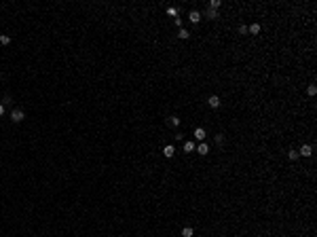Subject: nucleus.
I'll return each mask as SVG.
<instances>
[{
	"mask_svg": "<svg viewBox=\"0 0 317 237\" xmlns=\"http://www.w3.org/2000/svg\"><path fill=\"white\" fill-rule=\"evenodd\" d=\"M298 154H300V157H311V154H313V146H311V144H302L300 150H298Z\"/></svg>",
	"mask_w": 317,
	"mask_h": 237,
	"instance_id": "f03ea898",
	"label": "nucleus"
},
{
	"mask_svg": "<svg viewBox=\"0 0 317 237\" xmlns=\"http://www.w3.org/2000/svg\"><path fill=\"white\" fill-rule=\"evenodd\" d=\"M298 157H300V154H298V150H288V159H290V161H296Z\"/></svg>",
	"mask_w": 317,
	"mask_h": 237,
	"instance_id": "4468645a",
	"label": "nucleus"
},
{
	"mask_svg": "<svg viewBox=\"0 0 317 237\" xmlns=\"http://www.w3.org/2000/svg\"><path fill=\"white\" fill-rule=\"evenodd\" d=\"M0 74H2V72H0Z\"/></svg>",
	"mask_w": 317,
	"mask_h": 237,
	"instance_id": "5701e85b",
	"label": "nucleus"
},
{
	"mask_svg": "<svg viewBox=\"0 0 317 237\" xmlns=\"http://www.w3.org/2000/svg\"><path fill=\"white\" fill-rule=\"evenodd\" d=\"M201 17H203V15H201L199 11H190V13H188V19H190V24H199Z\"/></svg>",
	"mask_w": 317,
	"mask_h": 237,
	"instance_id": "7ed1b4c3",
	"label": "nucleus"
},
{
	"mask_svg": "<svg viewBox=\"0 0 317 237\" xmlns=\"http://www.w3.org/2000/svg\"><path fill=\"white\" fill-rule=\"evenodd\" d=\"M203 15H205L207 19H216V17H218V11H214V9H207V11L203 13Z\"/></svg>",
	"mask_w": 317,
	"mask_h": 237,
	"instance_id": "9b49d317",
	"label": "nucleus"
},
{
	"mask_svg": "<svg viewBox=\"0 0 317 237\" xmlns=\"http://www.w3.org/2000/svg\"><path fill=\"white\" fill-rule=\"evenodd\" d=\"M207 104H209V108H220V97L218 95H209Z\"/></svg>",
	"mask_w": 317,
	"mask_h": 237,
	"instance_id": "39448f33",
	"label": "nucleus"
},
{
	"mask_svg": "<svg viewBox=\"0 0 317 237\" xmlns=\"http://www.w3.org/2000/svg\"><path fill=\"white\" fill-rule=\"evenodd\" d=\"M167 15H171V17H178V11L174 7H167Z\"/></svg>",
	"mask_w": 317,
	"mask_h": 237,
	"instance_id": "a211bd4d",
	"label": "nucleus"
},
{
	"mask_svg": "<svg viewBox=\"0 0 317 237\" xmlns=\"http://www.w3.org/2000/svg\"><path fill=\"white\" fill-rule=\"evenodd\" d=\"M9 42H11L9 34H0V45H9Z\"/></svg>",
	"mask_w": 317,
	"mask_h": 237,
	"instance_id": "dca6fc26",
	"label": "nucleus"
},
{
	"mask_svg": "<svg viewBox=\"0 0 317 237\" xmlns=\"http://www.w3.org/2000/svg\"><path fill=\"white\" fill-rule=\"evenodd\" d=\"M195 148H197V153H199V154H207V153H209V144H207V142H201L199 146H195Z\"/></svg>",
	"mask_w": 317,
	"mask_h": 237,
	"instance_id": "0eeeda50",
	"label": "nucleus"
},
{
	"mask_svg": "<svg viewBox=\"0 0 317 237\" xmlns=\"http://www.w3.org/2000/svg\"><path fill=\"white\" fill-rule=\"evenodd\" d=\"M174 21H176L178 28H182V17H174Z\"/></svg>",
	"mask_w": 317,
	"mask_h": 237,
	"instance_id": "412c9836",
	"label": "nucleus"
},
{
	"mask_svg": "<svg viewBox=\"0 0 317 237\" xmlns=\"http://www.w3.org/2000/svg\"><path fill=\"white\" fill-rule=\"evenodd\" d=\"M163 154L167 157V159H171V157L176 154V148H174V144H167V146H163Z\"/></svg>",
	"mask_w": 317,
	"mask_h": 237,
	"instance_id": "20e7f679",
	"label": "nucleus"
},
{
	"mask_svg": "<svg viewBox=\"0 0 317 237\" xmlns=\"http://www.w3.org/2000/svg\"><path fill=\"white\" fill-rule=\"evenodd\" d=\"M11 118H13V123H21L25 118V114H24V110H19V108H15L11 112Z\"/></svg>",
	"mask_w": 317,
	"mask_h": 237,
	"instance_id": "f257e3e1",
	"label": "nucleus"
},
{
	"mask_svg": "<svg viewBox=\"0 0 317 237\" xmlns=\"http://www.w3.org/2000/svg\"><path fill=\"white\" fill-rule=\"evenodd\" d=\"M188 36H190V32H188L186 28H180V32H178V38H182V40H186Z\"/></svg>",
	"mask_w": 317,
	"mask_h": 237,
	"instance_id": "1a4fd4ad",
	"label": "nucleus"
},
{
	"mask_svg": "<svg viewBox=\"0 0 317 237\" xmlns=\"http://www.w3.org/2000/svg\"><path fill=\"white\" fill-rule=\"evenodd\" d=\"M205 136H207V131L203 129V127H197V129H195V138H197V140L205 142Z\"/></svg>",
	"mask_w": 317,
	"mask_h": 237,
	"instance_id": "423d86ee",
	"label": "nucleus"
},
{
	"mask_svg": "<svg viewBox=\"0 0 317 237\" xmlns=\"http://www.w3.org/2000/svg\"><path fill=\"white\" fill-rule=\"evenodd\" d=\"M247 32H249V34H258V32H260V24H252V25H247Z\"/></svg>",
	"mask_w": 317,
	"mask_h": 237,
	"instance_id": "6e6552de",
	"label": "nucleus"
},
{
	"mask_svg": "<svg viewBox=\"0 0 317 237\" xmlns=\"http://www.w3.org/2000/svg\"><path fill=\"white\" fill-rule=\"evenodd\" d=\"M192 150H195V142L186 140V142H184V153H192Z\"/></svg>",
	"mask_w": 317,
	"mask_h": 237,
	"instance_id": "f8f14e48",
	"label": "nucleus"
},
{
	"mask_svg": "<svg viewBox=\"0 0 317 237\" xmlns=\"http://www.w3.org/2000/svg\"><path fill=\"white\" fill-rule=\"evenodd\" d=\"M4 114V104H0V117Z\"/></svg>",
	"mask_w": 317,
	"mask_h": 237,
	"instance_id": "4be33fe9",
	"label": "nucleus"
},
{
	"mask_svg": "<svg viewBox=\"0 0 317 237\" xmlns=\"http://www.w3.org/2000/svg\"><path fill=\"white\" fill-rule=\"evenodd\" d=\"M306 93H309V95H315L317 93V87H315V85H309V87H306Z\"/></svg>",
	"mask_w": 317,
	"mask_h": 237,
	"instance_id": "f3484780",
	"label": "nucleus"
},
{
	"mask_svg": "<svg viewBox=\"0 0 317 237\" xmlns=\"http://www.w3.org/2000/svg\"><path fill=\"white\" fill-rule=\"evenodd\" d=\"M192 235H195L192 226H184V229H182V237H192Z\"/></svg>",
	"mask_w": 317,
	"mask_h": 237,
	"instance_id": "9d476101",
	"label": "nucleus"
},
{
	"mask_svg": "<svg viewBox=\"0 0 317 237\" xmlns=\"http://www.w3.org/2000/svg\"><path fill=\"white\" fill-rule=\"evenodd\" d=\"M239 34H247V25H239Z\"/></svg>",
	"mask_w": 317,
	"mask_h": 237,
	"instance_id": "6ab92c4d",
	"label": "nucleus"
},
{
	"mask_svg": "<svg viewBox=\"0 0 317 237\" xmlns=\"http://www.w3.org/2000/svg\"><path fill=\"white\" fill-rule=\"evenodd\" d=\"M167 123H169L171 127H178V125H180V118H178V117H169V118H167Z\"/></svg>",
	"mask_w": 317,
	"mask_h": 237,
	"instance_id": "ddd939ff",
	"label": "nucleus"
},
{
	"mask_svg": "<svg viewBox=\"0 0 317 237\" xmlns=\"http://www.w3.org/2000/svg\"><path fill=\"white\" fill-rule=\"evenodd\" d=\"M220 4H222L220 0H211V2H209V9H214V11H218V9H220Z\"/></svg>",
	"mask_w": 317,
	"mask_h": 237,
	"instance_id": "2eb2a0df",
	"label": "nucleus"
},
{
	"mask_svg": "<svg viewBox=\"0 0 317 237\" xmlns=\"http://www.w3.org/2000/svg\"><path fill=\"white\" fill-rule=\"evenodd\" d=\"M222 142H224V138H222V136H220V133H218V136H216V144L220 146V144H222Z\"/></svg>",
	"mask_w": 317,
	"mask_h": 237,
	"instance_id": "aec40b11",
	"label": "nucleus"
}]
</instances>
